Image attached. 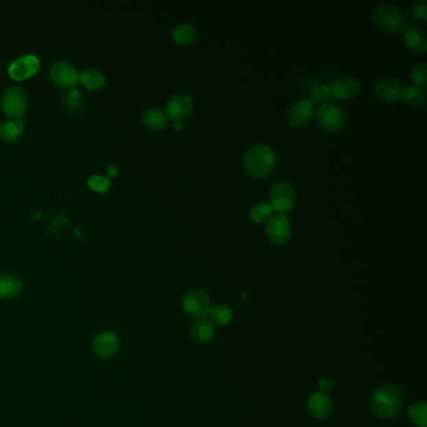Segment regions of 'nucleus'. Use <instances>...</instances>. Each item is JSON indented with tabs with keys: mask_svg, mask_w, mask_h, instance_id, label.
Listing matches in <instances>:
<instances>
[{
	"mask_svg": "<svg viewBox=\"0 0 427 427\" xmlns=\"http://www.w3.org/2000/svg\"><path fill=\"white\" fill-rule=\"evenodd\" d=\"M405 402L404 392L396 384H384L372 393L370 400L371 413L378 419H392L397 416Z\"/></svg>",
	"mask_w": 427,
	"mask_h": 427,
	"instance_id": "obj_1",
	"label": "nucleus"
},
{
	"mask_svg": "<svg viewBox=\"0 0 427 427\" xmlns=\"http://www.w3.org/2000/svg\"><path fill=\"white\" fill-rule=\"evenodd\" d=\"M277 156L267 144H256L246 150L243 156V167L249 176L255 178H266L275 170Z\"/></svg>",
	"mask_w": 427,
	"mask_h": 427,
	"instance_id": "obj_2",
	"label": "nucleus"
},
{
	"mask_svg": "<svg viewBox=\"0 0 427 427\" xmlns=\"http://www.w3.org/2000/svg\"><path fill=\"white\" fill-rule=\"evenodd\" d=\"M373 24L376 28L387 34H399L406 27V15L401 8L384 3L373 10L372 15Z\"/></svg>",
	"mask_w": 427,
	"mask_h": 427,
	"instance_id": "obj_3",
	"label": "nucleus"
},
{
	"mask_svg": "<svg viewBox=\"0 0 427 427\" xmlns=\"http://www.w3.org/2000/svg\"><path fill=\"white\" fill-rule=\"evenodd\" d=\"M316 121L320 128L327 133H338L345 128L347 117L336 103H325L316 112Z\"/></svg>",
	"mask_w": 427,
	"mask_h": 427,
	"instance_id": "obj_4",
	"label": "nucleus"
},
{
	"mask_svg": "<svg viewBox=\"0 0 427 427\" xmlns=\"http://www.w3.org/2000/svg\"><path fill=\"white\" fill-rule=\"evenodd\" d=\"M1 109L10 118L21 119L28 108V97L22 88L10 86L4 91L0 100Z\"/></svg>",
	"mask_w": 427,
	"mask_h": 427,
	"instance_id": "obj_5",
	"label": "nucleus"
},
{
	"mask_svg": "<svg viewBox=\"0 0 427 427\" xmlns=\"http://www.w3.org/2000/svg\"><path fill=\"white\" fill-rule=\"evenodd\" d=\"M182 306L185 314L196 320H200L209 314L211 301L203 290H191L185 293Z\"/></svg>",
	"mask_w": 427,
	"mask_h": 427,
	"instance_id": "obj_6",
	"label": "nucleus"
},
{
	"mask_svg": "<svg viewBox=\"0 0 427 427\" xmlns=\"http://www.w3.org/2000/svg\"><path fill=\"white\" fill-rule=\"evenodd\" d=\"M119 349H121V340L113 331L109 330L100 331L93 338V352L95 354V356L100 357L102 360H108L115 356Z\"/></svg>",
	"mask_w": 427,
	"mask_h": 427,
	"instance_id": "obj_7",
	"label": "nucleus"
},
{
	"mask_svg": "<svg viewBox=\"0 0 427 427\" xmlns=\"http://www.w3.org/2000/svg\"><path fill=\"white\" fill-rule=\"evenodd\" d=\"M270 207L278 214L290 212L296 202L295 188L287 182H279L273 185L270 193Z\"/></svg>",
	"mask_w": 427,
	"mask_h": 427,
	"instance_id": "obj_8",
	"label": "nucleus"
},
{
	"mask_svg": "<svg viewBox=\"0 0 427 427\" xmlns=\"http://www.w3.org/2000/svg\"><path fill=\"white\" fill-rule=\"evenodd\" d=\"M292 227L285 214H278L267 222L266 235L272 244L284 246L291 237Z\"/></svg>",
	"mask_w": 427,
	"mask_h": 427,
	"instance_id": "obj_9",
	"label": "nucleus"
},
{
	"mask_svg": "<svg viewBox=\"0 0 427 427\" xmlns=\"http://www.w3.org/2000/svg\"><path fill=\"white\" fill-rule=\"evenodd\" d=\"M49 76L51 82L63 89H71L78 82L79 77L76 67L67 60H59L53 65L50 68Z\"/></svg>",
	"mask_w": 427,
	"mask_h": 427,
	"instance_id": "obj_10",
	"label": "nucleus"
},
{
	"mask_svg": "<svg viewBox=\"0 0 427 427\" xmlns=\"http://www.w3.org/2000/svg\"><path fill=\"white\" fill-rule=\"evenodd\" d=\"M193 100L191 95L185 94V93H178L174 94L171 100H168L167 107H165V114L167 117L174 122H183L185 118L192 113Z\"/></svg>",
	"mask_w": 427,
	"mask_h": 427,
	"instance_id": "obj_11",
	"label": "nucleus"
},
{
	"mask_svg": "<svg viewBox=\"0 0 427 427\" xmlns=\"http://www.w3.org/2000/svg\"><path fill=\"white\" fill-rule=\"evenodd\" d=\"M404 92V86L399 79L392 77H384L380 79L375 86V94L376 98L386 104L397 103Z\"/></svg>",
	"mask_w": 427,
	"mask_h": 427,
	"instance_id": "obj_12",
	"label": "nucleus"
},
{
	"mask_svg": "<svg viewBox=\"0 0 427 427\" xmlns=\"http://www.w3.org/2000/svg\"><path fill=\"white\" fill-rule=\"evenodd\" d=\"M41 68V62L36 56H23L18 59H15L12 65H9V76L14 80L22 82L25 79L33 77L36 74V71Z\"/></svg>",
	"mask_w": 427,
	"mask_h": 427,
	"instance_id": "obj_13",
	"label": "nucleus"
},
{
	"mask_svg": "<svg viewBox=\"0 0 427 427\" xmlns=\"http://www.w3.org/2000/svg\"><path fill=\"white\" fill-rule=\"evenodd\" d=\"M361 88L362 86L358 79L354 77H342L332 82V84L330 86V91L334 100L346 102L360 94Z\"/></svg>",
	"mask_w": 427,
	"mask_h": 427,
	"instance_id": "obj_14",
	"label": "nucleus"
},
{
	"mask_svg": "<svg viewBox=\"0 0 427 427\" xmlns=\"http://www.w3.org/2000/svg\"><path fill=\"white\" fill-rule=\"evenodd\" d=\"M314 115V104L310 98H302L293 104L288 112V122L295 128L305 127Z\"/></svg>",
	"mask_w": 427,
	"mask_h": 427,
	"instance_id": "obj_15",
	"label": "nucleus"
},
{
	"mask_svg": "<svg viewBox=\"0 0 427 427\" xmlns=\"http://www.w3.org/2000/svg\"><path fill=\"white\" fill-rule=\"evenodd\" d=\"M404 43L406 48L416 54H424L427 50V34L419 25H410L404 29Z\"/></svg>",
	"mask_w": 427,
	"mask_h": 427,
	"instance_id": "obj_16",
	"label": "nucleus"
},
{
	"mask_svg": "<svg viewBox=\"0 0 427 427\" xmlns=\"http://www.w3.org/2000/svg\"><path fill=\"white\" fill-rule=\"evenodd\" d=\"M307 408H308V413H311L314 417L319 420H323V419H327L332 413L334 402L330 399L328 395L314 392L307 401Z\"/></svg>",
	"mask_w": 427,
	"mask_h": 427,
	"instance_id": "obj_17",
	"label": "nucleus"
},
{
	"mask_svg": "<svg viewBox=\"0 0 427 427\" xmlns=\"http://www.w3.org/2000/svg\"><path fill=\"white\" fill-rule=\"evenodd\" d=\"M216 334V326L207 317L196 321L189 330V336L196 343L211 341Z\"/></svg>",
	"mask_w": 427,
	"mask_h": 427,
	"instance_id": "obj_18",
	"label": "nucleus"
},
{
	"mask_svg": "<svg viewBox=\"0 0 427 427\" xmlns=\"http://www.w3.org/2000/svg\"><path fill=\"white\" fill-rule=\"evenodd\" d=\"M143 124L150 130H163L168 124V117L161 108H148L142 114Z\"/></svg>",
	"mask_w": 427,
	"mask_h": 427,
	"instance_id": "obj_19",
	"label": "nucleus"
},
{
	"mask_svg": "<svg viewBox=\"0 0 427 427\" xmlns=\"http://www.w3.org/2000/svg\"><path fill=\"white\" fill-rule=\"evenodd\" d=\"M22 282L14 275L0 276V299H15L22 292Z\"/></svg>",
	"mask_w": 427,
	"mask_h": 427,
	"instance_id": "obj_20",
	"label": "nucleus"
},
{
	"mask_svg": "<svg viewBox=\"0 0 427 427\" xmlns=\"http://www.w3.org/2000/svg\"><path fill=\"white\" fill-rule=\"evenodd\" d=\"M24 132V122L18 118H10L0 124V137L5 142H16Z\"/></svg>",
	"mask_w": 427,
	"mask_h": 427,
	"instance_id": "obj_21",
	"label": "nucleus"
},
{
	"mask_svg": "<svg viewBox=\"0 0 427 427\" xmlns=\"http://www.w3.org/2000/svg\"><path fill=\"white\" fill-rule=\"evenodd\" d=\"M197 29L194 28L191 24H179L176 28L172 30V39L176 44L181 47H188L192 45L197 41Z\"/></svg>",
	"mask_w": 427,
	"mask_h": 427,
	"instance_id": "obj_22",
	"label": "nucleus"
},
{
	"mask_svg": "<svg viewBox=\"0 0 427 427\" xmlns=\"http://www.w3.org/2000/svg\"><path fill=\"white\" fill-rule=\"evenodd\" d=\"M78 80L88 91H98L106 84L104 74L94 68H88L82 71L79 74Z\"/></svg>",
	"mask_w": 427,
	"mask_h": 427,
	"instance_id": "obj_23",
	"label": "nucleus"
},
{
	"mask_svg": "<svg viewBox=\"0 0 427 427\" xmlns=\"http://www.w3.org/2000/svg\"><path fill=\"white\" fill-rule=\"evenodd\" d=\"M208 316H209L208 320L211 321L214 326H226L233 319V312L227 305L217 303L214 306H211Z\"/></svg>",
	"mask_w": 427,
	"mask_h": 427,
	"instance_id": "obj_24",
	"label": "nucleus"
},
{
	"mask_svg": "<svg viewBox=\"0 0 427 427\" xmlns=\"http://www.w3.org/2000/svg\"><path fill=\"white\" fill-rule=\"evenodd\" d=\"M407 417L415 427H427V404L425 401L413 402L407 410Z\"/></svg>",
	"mask_w": 427,
	"mask_h": 427,
	"instance_id": "obj_25",
	"label": "nucleus"
},
{
	"mask_svg": "<svg viewBox=\"0 0 427 427\" xmlns=\"http://www.w3.org/2000/svg\"><path fill=\"white\" fill-rule=\"evenodd\" d=\"M273 208L270 207V203H266V202H258L256 205H253V207L251 208L249 211V217L252 222L258 223V224H262V223H267L272 218V214H273Z\"/></svg>",
	"mask_w": 427,
	"mask_h": 427,
	"instance_id": "obj_26",
	"label": "nucleus"
},
{
	"mask_svg": "<svg viewBox=\"0 0 427 427\" xmlns=\"http://www.w3.org/2000/svg\"><path fill=\"white\" fill-rule=\"evenodd\" d=\"M425 98H426V95H425L424 89L415 86L404 88L402 97H401V100H404L406 104H408L410 107H420L425 103Z\"/></svg>",
	"mask_w": 427,
	"mask_h": 427,
	"instance_id": "obj_27",
	"label": "nucleus"
},
{
	"mask_svg": "<svg viewBox=\"0 0 427 427\" xmlns=\"http://www.w3.org/2000/svg\"><path fill=\"white\" fill-rule=\"evenodd\" d=\"M63 104L68 111H78L83 104V93L77 88H71L65 94Z\"/></svg>",
	"mask_w": 427,
	"mask_h": 427,
	"instance_id": "obj_28",
	"label": "nucleus"
},
{
	"mask_svg": "<svg viewBox=\"0 0 427 427\" xmlns=\"http://www.w3.org/2000/svg\"><path fill=\"white\" fill-rule=\"evenodd\" d=\"M410 18L416 24H426L427 23V4L426 1L420 0L415 1L410 8Z\"/></svg>",
	"mask_w": 427,
	"mask_h": 427,
	"instance_id": "obj_29",
	"label": "nucleus"
},
{
	"mask_svg": "<svg viewBox=\"0 0 427 427\" xmlns=\"http://www.w3.org/2000/svg\"><path fill=\"white\" fill-rule=\"evenodd\" d=\"M410 78L413 86L425 89L427 86V65L425 63H419L415 65L410 74Z\"/></svg>",
	"mask_w": 427,
	"mask_h": 427,
	"instance_id": "obj_30",
	"label": "nucleus"
},
{
	"mask_svg": "<svg viewBox=\"0 0 427 427\" xmlns=\"http://www.w3.org/2000/svg\"><path fill=\"white\" fill-rule=\"evenodd\" d=\"M88 187L94 192L106 193L111 187V181L100 174H94L88 178Z\"/></svg>",
	"mask_w": 427,
	"mask_h": 427,
	"instance_id": "obj_31",
	"label": "nucleus"
},
{
	"mask_svg": "<svg viewBox=\"0 0 427 427\" xmlns=\"http://www.w3.org/2000/svg\"><path fill=\"white\" fill-rule=\"evenodd\" d=\"M330 98H331L330 86L320 84V86H314V89H312L310 100L314 102V104H325V103H327V100Z\"/></svg>",
	"mask_w": 427,
	"mask_h": 427,
	"instance_id": "obj_32",
	"label": "nucleus"
},
{
	"mask_svg": "<svg viewBox=\"0 0 427 427\" xmlns=\"http://www.w3.org/2000/svg\"><path fill=\"white\" fill-rule=\"evenodd\" d=\"M334 381H331V380H328V378H322L319 381V389H320L321 393H325V395H328L330 392L334 390Z\"/></svg>",
	"mask_w": 427,
	"mask_h": 427,
	"instance_id": "obj_33",
	"label": "nucleus"
},
{
	"mask_svg": "<svg viewBox=\"0 0 427 427\" xmlns=\"http://www.w3.org/2000/svg\"><path fill=\"white\" fill-rule=\"evenodd\" d=\"M183 128H185L183 122H176V123H174V129H176V130L181 132V130H183Z\"/></svg>",
	"mask_w": 427,
	"mask_h": 427,
	"instance_id": "obj_34",
	"label": "nucleus"
}]
</instances>
